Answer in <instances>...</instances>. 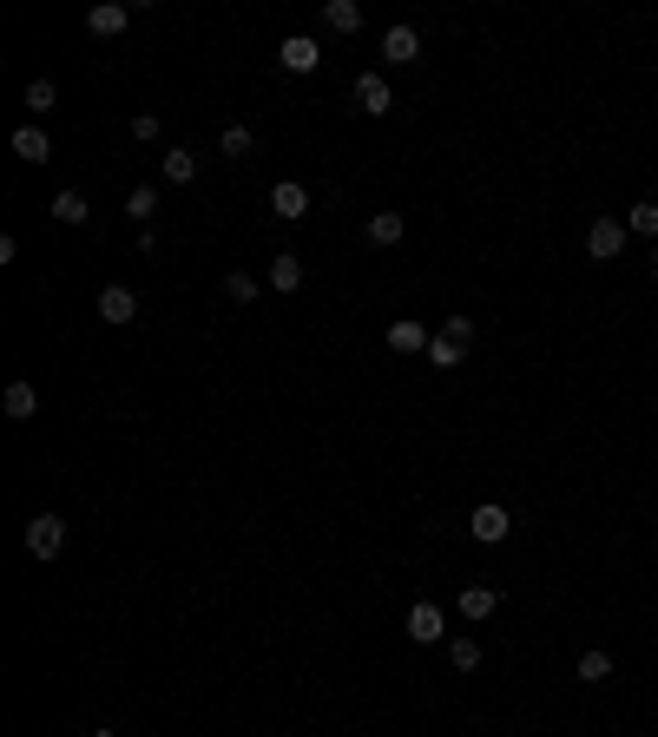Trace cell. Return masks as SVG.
<instances>
[{
  "label": "cell",
  "mask_w": 658,
  "mask_h": 737,
  "mask_svg": "<svg viewBox=\"0 0 658 737\" xmlns=\"http://www.w3.org/2000/svg\"><path fill=\"white\" fill-rule=\"evenodd\" d=\"M461 349H468L461 336H448V330H441L435 343H428V362H435V369H455V362H461Z\"/></svg>",
  "instance_id": "44dd1931"
},
{
  "label": "cell",
  "mask_w": 658,
  "mask_h": 737,
  "mask_svg": "<svg viewBox=\"0 0 658 737\" xmlns=\"http://www.w3.org/2000/svg\"><path fill=\"white\" fill-rule=\"evenodd\" d=\"M277 60L290 66V73H316V60H323V47H316V40H303V33H290V40H283V47H277Z\"/></svg>",
  "instance_id": "8fae6325"
},
{
  "label": "cell",
  "mask_w": 658,
  "mask_h": 737,
  "mask_svg": "<svg viewBox=\"0 0 658 737\" xmlns=\"http://www.w3.org/2000/svg\"><path fill=\"white\" fill-rule=\"evenodd\" d=\"M323 27L329 33H356L362 27V7H356V0H329V7H323Z\"/></svg>",
  "instance_id": "e0dca14e"
},
{
  "label": "cell",
  "mask_w": 658,
  "mask_h": 737,
  "mask_svg": "<svg viewBox=\"0 0 658 737\" xmlns=\"http://www.w3.org/2000/svg\"><path fill=\"white\" fill-rule=\"evenodd\" d=\"M428 343H435V336H428L422 323H415V316H402V323H389V349H395V356H422Z\"/></svg>",
  "instance_id": "30bf717a"
},
{
  "label": "cell",
  "mask_w": 658,
  "mask_h": 737,
  "mask_svg": "<svg viewBox=\"0 0 658 737\" xmlns=\"http://www.w3.org/2000/svg\"><path fill=\"white\" fill-rule=\"evenodd\" d=\"M468 534H474V540H481V547H501V540H507V534H514V514H507V507H494V501H487V507H474V520H468Z\"/></svg>",
  "instance_id": "5b68a950"
},
{
  "label": "cell",
  "mask_w": 658,
  "mask_h": 737,
  "mask_svg": "<svg viewBox=\"0 0 658 737\" xmlns=\"http://www.w3.org/2000/svg\"><path fill=\"white\" fill-rule=\"evenodd\" d=\"M349 99H356V112H369V119H382V112H395V93L382 73H356V86H349Z\"/></svg>",
  "instance_id": "7a4b0ae2"
},
{
  "label": "cell",
  "mask_w": 658,
  "mask_h": 737,
  "mask_svg": "<svg viewBox=\"0 0 658 737\" xmlns=\"http://www.w3.org/2000/svg\"><path fill=\"white\" fill-rule=\"evenodd\" d=\"M494 606H501L494 586H461V619H494Z\"/></svg>",
  "instance_id": "2e32d148"
},
{
  "label": "cell",
  "mask_w": 658,
  "mask_h": 737,
  "mask_svg": "<svg viewBox=\"0 0 658 737\" xmlns=\"http://www.w3.org/2000/svg\"><path fill=\"white\" fill-rule=\"evenodd\" d=\"M382 60H389V66H415V60H422V33H415V27H389V33H382Z\"/></svg>",
  "instance_id": "ba28073f"
},
{
  "label": "cell",
  "mask_w": 658,
  "mask_h": 737,
  "mask_svg": "<svg viewBox=\"0 0 658 737\" xmlns=\"http://www.w3.org/2000/svg\"><path fill=\"white\" fill-rule=\"evenodd\" d=\"M626 231H639V237H658V204L645 198V204H632L626 211Z\"/></svg>",
  "instance_id": "603a6c76"
},
{
  "label": "cell",
  "mask_w": 658,
  "mask_h": 737,
  "mask_svg": "<svg viewBox=\"0 0 658 737\" xmlns=\"http://www.w3.org/2000/svg\"><path fill=\"white\" fill-rule=\"evenodd\" d=\"M270 211H277V218H310V191L297 185V178H283V185H270Z\"/></svg>",
  "instance_id": "9c48e42d"
},
{
  "label": "cell",
  "mask_w": 658,
  "mask_h": 737,
  "mask_svg": "<svg viewBox=\"0 0 658 737\" xmlns=\"http://www.w3.org/2000/svg\"><path fill=\"white\" fill-rule=\"evenodd\" d=\"M224 297L251 303V297H257V277H251V270H231V277H224Z\"/></svg>",
  "instance_id": "484cf974"
},
{
  "label": "cell",
  "mask_w": 658,
  "mask_h": 737,
  "mask_svg": "<svg viewBox=\"0 0 658 737\" xmlns=\"http://www.w3.org/2000/svg\"><path fill=\"white\" fill-rule=\"evenodd\" d=\"M448 665H455V672H474V665H481V645H474V639H455V645H448Z\"/></svg>",
  "instance_id": "d4e9b609"
},
{
  "label": "cell",
  "mask_w": 658,
  "mask_h": 737,
  "mask_svg": "<svg viewBox=\"0 0 658 737\" xmlns=\"http://www.w3.org/2000/svg\"><path fill=\"white\" fill-rule=\"evenodd\" d=\"M60 547H66V520L60 514H33L27 520V553L33 560H53Z\"/></svg>",
  "instance_id": "6da1fadb"
},
{
  "label": "cell",
  "mask_w": 658,
  "mask_h": 737,
  "mask_svg": "<svg viewBox=\"0 0 658 737\" xmlns=\"http://www.w3.org/2000/svg\"><path fill=\"white\" fill-rule=\"evenodd\" d=\"M0 408H7L14 422H33V415H40V389H33V382H7V395H0Z\"/></svg>",
  "instance_id": "7c38bea8"
},
{
  "label": "cell",
  "mask_w": 658,
  "mask_h": 737,
  "mask_svg": "<svg viewBox=\"0 0 658 737\" xmlns=\"http://www.w3.org/2000/svg\"><path fill=\"white\" fill-rule=\"evenodd\" d=\"M93 737H112V731H93Z\"/></svg>",
  "instance_id": "f1b7e54d"
},
{
  "label": "cell",
  "mask_w": 658,
  "mask_h": 737,
  "mask_svg": "<svg viewBox=\"0 0 658 737\" xmlns=\"http://www.w3.org/2000/svg\"><path fill=\"white\" fill-rule=\"evenodd\" d=\"M218 145H224V158H251V152H257V132H251V126H224Z\"/></svg>",
  "instance_id": "7402d4cb"
},
{
  "label": "cell",
  "mask_w": 658,
  "mask_h": 737,
  "mask_svg": "<svg viewBox=\"0 0 658 737\" xmlns=\"http://www.w3.org/2000/svg\"><path fill=\"white\" fill-rule=\"evenodd\" d=\"M53 218H60V224H86V218H93V204L79 198V191H60V198H53Z\"/></svg>",
  "instance_id": "ffe728a7"
},
{
  "label": "cell",
  "mask_w": 658,
  "mask_h": 737,
  "mask_svg": "<svg viewBox=\"0 0 658 737\" xmlns=\"http://www.w3.org/2000/svg\"><path fill=\"white\" fill-rule=\"evenodd\" d=\"M652 270H658V251H652Z\"/></svg>",
  "instance_id": "f546056e"
},
{
  "label": "cell",
  "mask_w": 658,
  "mask_h": 737,
  "mask_svg": "<svg viewBox=\"0 0 658 737\" xmlns=\"http://www.w3.org/2000/svg\"><path fill=\"white\" fill-rule=\"evenodd\" d=\"M408 237V218L402 211H376V218H369V244H382V251H389V244H402Z\"/></svg>",
  "instance_id": "9a60e30c"
},
{
  "label": "cell",
  "mask_w": 658,
  "mask_h": 737,
  "mask_svg": "<svg viewBox=\"0 0 658 737\" xmlns=\"http://www.w3.org/2000/svg\"><path fill=\"white\" fill-rule=\"evenodd\" d=\"M270 290H303V257L297 251H277V257H270Z\"/></svg>",
  "instance_id": "5bb4252c"
},
{
  "label": "cell",
  "mask_w": 658,
  "mask_h": 737,
  "mask_svg": "<svg viewBox=\"0 0 658 737\" xmlns=\"http://www.w3.org/2000/svg\"><path fill=\"white\" fill-rule=\"evenodd\" d=\"M408 639H415V645H435V639H448V619H441V606L415 599V606H408Z\"/></svg>",
  "instance_id": "52a82bcc"
},
{
  "label": "cell",
  "mask_w": 658,
  "mask_h": 737,
  "mask_svg": "<svg viewBox=\"0 0 658 737\" xmlns=\"http://www.w3.org/2000/svg\"><path fill=\"white\" fill-rule=\"evenodd\" d=\"M606 678H612L606 652H580V685H606Z\"/></svg>",
  "instance_id": "cb8c5ba5"
},
{
  "label": "cell",
  "mask_w": 658,
  "mask_h": 737,
  "mask_svg": "<svg viewBox=\"0 0 658 737\" xmlns=\"http://www.w3.org/2000/svg\"><path fill=\"white\" fill-rule=\"evenodd\" d=\"M126 27H132V7H126V0H99L93 14H86V33H93V40H119Z\"/></svg>",
  "instance_id": "8992f818"
},
{
  "label": "cell",
  "mask_w": 658,
  "mask_h": 737,
  "mask_svg": "<svg viewBox=\"0 0 658 737\" xmlns=\"http://www.w3.org/2000/svg\"><path fill=\"white\" fill-rule=\"evenodd\" d=\"M53 99H60V86H53V79H33V86H27V106H33V112H53Z\"/></svg>",
  "instance_id": "4316f807"
},
{
  "label": "cell",
  "mask_w": 658,
  "mask_h": 737,
  "mask_svg": "<svg viewBox=\"0 0 658 737\" xmlns=\"http://www.w3.org/2000/svg\"><path fill=\"white\" fill-rule=\"evenodd\" d=\"M158 132H165V126H158V112H139V119H132V139H139V145H152Z\"/></svg>",
  "instance_id": "83f0119b"
},
{
  "label": "cell",
  "mask_w": 658,
  "mask_h": 737,
  "mask_svg": "<svg viewBox=\"0 0 658 737\" xmlns=\"http://www.w3.org/2000/svg\"><path fill=\"white\" fill-rule=\"evenodd\" d=\"M99 323H112V330L139 323V297H132L126 283H106V290H99Z\"/></svg>",
  "instance_id": "277c9868"
},
{
  "label": "cell",
  "mask_w": 658,
  "mask_h": 737,
  "mask_svg": "<svg viewBox=\"0 0 658 737\" xmlns=\"http://www.w3.org/2000/svg\"><path fill=\"white\" fill-rule=\"evenodd\" d=\"M152 211H158V191L152 185H139V191H126V218L139 224V231H152Z\"/></svg>",
  "instance_id": "d6986e66"
},
{
  "label": "cell",
  "mask_w": 658,
  "mask_h": 737,
  "mask_svg": "<svg viewBox=\"0 0 658 737\" xmlns=\"http://www.w3.org/2000/svg\"><path fill=\"white\" fill-rule=\"evenodd\" d=\"M14 158H27V165H47V158H53V139H47L40 126H20V132H14Z\"/></svg>",
  "instance_id": "4fadbf2b"
},
{
  "label": "cell",
  "mask_w": 658,
  "mask_h": 737,
  "mask_svg": "<svg viewBox=\"0 0 658 737\" xmlns=\"http://www.w3.org/2000/svg\"><path fill=\"white\" fill-rule=\"evenodd\" d=\"M158 165H165V178H172V185H191V178H198V152H185V145H172Z\"/></svg>",
  "instance_id": "ac0fdd59"
},
{
  "label": "cell",
  "mask_w": 658,
  "mask_h": 737,
  "mask_svg": "<svg viewBox=\"0 0 658 737\" xmlns=\"http://www.w3.org/2000/svg\"><path fill=\"white\" fill-rule=\"evenodd\" d=\"M619 251H626V224H619V218H593V231H586V257H593V264H612Z\"/></svg>",
  "instance_id": "3957f363"
}]
</instances>
